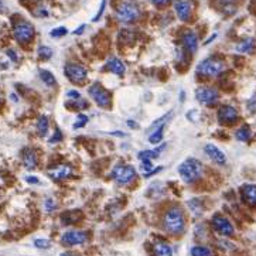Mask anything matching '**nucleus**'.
<instances>
[{
    "label": "nucleus",
    "instance_id": "1",
    "mask_svg": "<svg viewBox=\"0 0 256 256\" xmlns=\"http://www.w3.org/2000/svg\"><path fill=\"white\" fill-rule=\"evenodd\" d=\"M163 227L171 235H180L183 234L185 228V220H184L183 211L178 207H173L167 211L163 218Z\"/></svg>",
    "mask_w": 256,
    "mask_h": 256
},
{
    "label": "nucleus",
    "instance_id": "2",
    "mask_svg": "<svg viewBox=\"0 0 256 256\" xmlns=\"http://www.w3.org/2000/svg\"><path fill=\"white\" fill-rule=\"evenodd\" d=\"M204 173V166L197 159H187L178 166V174L185 183L197 181Z\"/></svg>",
    "mask_w": 256,
    "mask_h": 256
},
{
    "label": "nucleus",
    "instance_id": "3",
    "mask_svg": "<svg viewBox=\"0 0 256 256\" xmlns=\"http://www.w3.org/2000/svg\"><path fill=\"white\" fill-rule=\"evenodd\" d=\"M140 16V10L133 1H122L116 9V17L122 23H132Z\"/></svg>",
    "mask_w": 256,
    "mask_h": 256
},
{
    "label": "nucleus",
    "instance_id": "4",
    "mask_svg": "<svg viewBox=\"0 0 256 256\" xmlns=\"http://www.w3.org/2000/svg\"><path fill=\"white\" fill-rule=\"evenodd\" d=\"M225 70V64L221 60L215 58H207L197 65V74L204 77H217Z\"/></svg>",
    "mask_w": 256,
    "mask_h": 256
},
{
    "label": "nucleus",
    "instance_id": "5",
    "mask_svg": "<svg viewBox=\"0 0 256 256\" xmlns=\"http://www.w3.org/2000/svg\"><path fill=\"white\" fill-rule=\"evenodd\" d=\"M136 175V170L132 167V166H126V165H119L116 166L113 170H112V177L113 180L116 181L118 184H129Z\"/></svg>",
    "mask_w": 256,
    "mask_h": 256
},
{
    "label": "nucleus",
    "instance_id": "6",
    "mask_svg": "<svg viewBox=\"0 0 256 256\" xmlns=\"http://www.w3.org/2000/svg\"><path fill=\"white\" fill-rule=\"evenodd\" d=\"M13 34L20 44H26L34 37V27L28 21H18L13 28Z\"/></svg>",
    "mask_w": 256,
    "mask_h": 256
},
{
    "label": "nucleus",
    "instance_id": "7",
    "mask_svg": "<svg viewBox=\"0 0 256 256\" xmlns=\"http://www.w3.org/2000/svg\"><path fill=\"white\" fill-rule=\"evenodd\" d=\"M89 95L92 96V99L95 101V103L101 108H108L110 105V93L102 85L99 84H93L89 86Z\"/></svg>",
    "mask_w": 256,
    "mask_h": 256
},
{
    "label": "nucleus",
    "instance_id": "8",
    "mask_svg": "<svg viewBox=\"0 0 256 256\" xmlns=\"http://www.w3.org/2000/svg\"><path fill=\"white\" fill-rule=\"evenodd\" d=\"M195 98H197V101L202 103V105H214V103H217L218 99H220V93L217 89H214V88H210V86H201V88H198L197 91H195Z\"/></svg>",
    "mask_w": 256,
    "mask_h": 256
},
{
    "label": "nucleus",
    "instance_id": "9",
    "mask_svg": "<svg viewBox=\"0 0 256 256\" xmlns=\"http://www.w3.org/2000/svg\"><path fill=\"white\" fill-rule=\"evenodd\" d=\"M65 75L74 84H81L86 80L88 71L86 68L80 64H67L65 65Z\"/></svg>",
    "mask_w": 256,
    "mask_h": 256
},
{
    "label": "nucleus",
    "instance_id": "10",
    "mask_svg": "<svg viewBox=\"0 0 256 256\" xmlns=\"http://www.w3.org/2000/svg\"><path fill=\"white\" fill-rule=\"evenodd\" d=\"M88 241V234L84 231H67L61 237V242L65 247H77L83 245Z\"/></svg>",
    "mask_w": 256,
    "mask_h": 256
},
{
    "label": "nucleus",
    "instance_id": "11",
    "mask_svg": "<svg viewBox=\"0 0 256 256\" xmlns=\"http://www.w3.org/2000/svg\"><path fill=\"white\" fill-rule=\"evenodd\" d=\"M212 227H214V229L218 234L224 235V237L234 235V225L231 224V221L228 218H225L222 215H214V218H212Z\"/></svg>",
    "mask_w": 256,
    "mask_h": 256
},
{
    "label": "nucleus",
    "instance_id": "12",
    "mask_svg": "<svg viewBox=\"0 0 256 256\" xmlns=\"http://www.w3.org/2000/svg\"><path fill=\"white\" fill-rule=\"evenodd\" d=\"M174 9H175V13L180 20L183 21H187L190 16H191L192 11V1L191 0H177L174 3Z\"/></svg>",
    "mask_w": 256,
    "mask_h": 256
},
{
    "label": "nucleus",
    "instance_id": "13",
    "mask_svg": "<svg viewBox=\"0 0 256 256\" xmlns=\"http://www.w3.org/2000/svg\"><path fill=\"white\" fill-rule=\"evenodd\" d=\"M238 110L231 105H224L218 110V118L222 123H234L238 120Z\"/></svg>",
    "mask_w": 256,
    "mask_h": 256
},
{
    "label": "nucleus",
    "instance_id": "14",
    "mask_svg": "<svg viewBox=\"0 0 256 256\" xmlns=\"http://www.w3.org/2000/svg\"><path fill=\"white\" fill-rule=\"evenodd\" d=\"M241 195L249 207H256V184H245L241 187Z\"/></svg>",
    "mask_w": 256,
    "mask_h": 256
},
{
    "label": "nucleus",
    "instance_id": "15",
    "mask_svg": "<svg viewBox=\"0 0 256 256\" xmlns=\"http://www.w3.org/2000/svg\"><path fill=\"white\" fill-rule=\"evenodd\" d=\"M205 153H207V156L210 157L214 163H217V165L224 166L227 163V156L224 155L222 150H220L215 145H207V146H205Z\"/></svg>",
    "mask_w": 256,
    "mask_h": 256
},
{
    "label": "nucleus",
    "instance_id": "16",
    "mask_svg": "<svg viewBox=\"0 0 256 256\" xmlns=\"http://www.w3.org/2000/svg\"><path fill=\"white\" fill-rule=\"evenodd\" d=\"M183 44L188 53L194 54L197 51V48H198V37L194 31L188 30L183 34Z\"/></svg>",
    "mask_w": 256,
    "mask_h": 256
},
{
    "label": "nucleus",
    "instance_id": "17",
    "mask_svg": "<svg viewBox=\"0 0 256 256\" xmlns=\"http://www.w3.org/2000/svg\"><path fill=\"white\" fill-rule=\"evenodd\" d=\"M73 173V169L70 167V166L67 165H63V166H58V167H55L54 170H50V173L48 175L55 180V181H60V180H64L67 177H70Z\"/></svg>",
    "mask_w": 256,
    "mask_h": 256
},
{
    "label": "nucleus",
    "instance_id": "18",
    "mask_svg": "<svg viewBox=\"0 0 256 256\" xmlns=\"http://www.w3.org/2000/svg\"><path fill=\"white\" fill-rule=\"evenodd\" d=\"M105 68H106L108 71H110V73L116 74V75H123L125 71H126V65L123 64L119 58H116V57H112V58H109V60L106 61Z\"/></svg>",
    "mask_w": 256,
    "mask_h": 256
},
{
    "label": "nucleus",
    "instance_id": "19",
    "mask_svg": "<svg viewBox=\"0 0 256 256\" xmlns=\"http://www.w3.org/2000/svg\"><path fill=\"white\" fill-rule=\"evenodd\" d=\"M163 149H166V145L163 143L160 147H157V149H152V150H143V152H140L139 153V160L142 162V163H145V162H152L153 159H157L160 153L163 152Z\"/></svg>",
    "mask_w": 256,
    "mask_h": 256
},
{
    "label": "nucleus",
    "instance_id": "20",
    "mask_svg": "<svg viewBox=\"0 0 256 256\" xmlns=\"http://www.w3.org/2000/svg\"><path fill=\"white\" fill-rule=\"evenodd\" d=\"M21 160H23V165L27 170H33L37 167V156L36 153L31 150V149H26L21 155Z\"/></svg>",
    "mask_w": 256,
    "mask_h": 256
},
{
    "label": "nucleus",
    "instance_id": "21",
    "mask_svg": "<svg viewBox=\"0 0 256 256\" xmlns=\"http://www.w3.org/2000/svg\"><path fill=\"white\" fill-rule=\"evenodd\" d=\"M153 252L155 256H173V249L166 242H156Z\"/></svg>",
    "mask_w": 256,
    "mask_h": 256
},
{
    "label": "nucleus",
    "instance_id": "22",
    "mask_svg": "<svg viewBox=\"0 0 256 256\" xmlns=\"http://www.w3.org/2000/svg\"><path fill=\"white\" fill-rule=\"evenodd\" d=\"M255 48V40L254 38H245L244 41H241L239 44H237V51L238 53H251Z\"/></svg>",
    "mask_w": 256,
    "mask_h": 256
},
{
    "label": "nucleus",
    "instance_id": "23",
    "mask_svg": "<svg viewBox=\"0 0 256 256\" xmlns=\"http://www.w3.org/2000/svg\"><path fill=\"white\" fill-rule=\"evenodd\" d=\"M163 133H165V126H159V128L153 129V132L150 133L149 142L152 145H157L163 140Z\"/></svg>",
    "mask_w": 256,
    "mask_h": 256
},
{
    "label": "nucleus",
    "instance_id": "24",
    "mask_svg": "<svg viewBox=\"0 0 256 256\" xmlns=\"http://www.w3.org/2000/svg\"><path fill=\"white\" fill-rule=\"evenodd\" d=\"M37 132L40 136H46L48 132V118L47 116H40L37 120Z\"/></svg>",
    "mask_w": 256,
    "mask_h": 256
},
{
    "label": "nucleus",
    "instance_id": "25",
    "mask_svg": "<svg viewBox=\"0 0 256 256\" xmlns=\"http://www.w3.org/2000/svg\"><path fill=\"white\" fill-rule=\"evenodd\" d=\"M40 78H41V81L48 85V86H54L55 85V77L53 74L50 73L48 70H40Z\"/></svg>",
    "mask_w": 256,
    "mask_h": 256
},
{
    "label": "nucleus",
    "instance_id": "26",
    "mask_svg": "<svg viewBox=\"0 0 256 256\" xmlns=\"http://www.w3.org/2000/svg\"><path fill=\"white\" fill-rule=\"evenodd\" d=\"M251 128L249 126H242V128H239L238 130H237V133H235V136H237V139L238 140H241V142H247V140H249L251 139Z\"/></svg>",
    "mask_w": 256,
    "mask_h": 256
},
{
    "label": "nucleus",
    "instance_id": "27",
    "mask_svg": "<svg viewBox=\"0 0 256 256\" xmlns=\"http://www.w3.org/2000/svg\"><path fill=\"white\" fill-rule=\"evenodd\" d=\"M191 256H212V251L210 248L197 245L191 249Z\"/></svg>",
    "mask_w": 256,
    "mask_h": 256
},
{
    "label": "nucleus",
    "instance_id": "28",
    "mask_svg": "<svg viewBox=\"0 0 256 256\" xmlns=\"http://www.w3.org/2000/svg\"><path fill=\"white\" fill-rule=\"evenodd\" d=\"M218 3H220V6L224 9L225 13H234L235 11V0H218Z\"/></svg>",
    "mask_w": 256,
    "mask_h": 256
},
{
    "label": "nucleus",
    "instance_id": "29",
    "mask_svg": "<svg viewBox=\"0 0 256 256\" xmlns=\"http://www.w3.org/2000/svg\"><path fill=\"white\" fill-rule=\"evenodd\" d=\"M38 57H40L41 60H50V58L53 57V50H51L50 47L41 46L38 48Z\"/></svg>",
    "mask_w": 256,
    "mask_h": 256
},
{
    "label": "nucleus",
    "instance_id": "30",
    "mask_svg": "<svg viewBox=\"0 0 256 256\" xmlns=\"http://www.w3.org/2000/svg\"><path fill=\"white\" fill-rule=\"evenodd\" d=\"M86 123H88V116H86V115H84V113H80V115L77 116V122L74 123V129L84 128Z\"/></svg>",
    "mask_w": 256,
    "mask_h": 256
},
{
    "label": "nucleus",
    "instance_id": "31",
    "mask_svg": "<svg viewBox=\"0 0 256 256\" xmlns=\"http://www.w3.org/2000/svg\"><path fill=\"white\" fill-rule=\"evenodd\" d=\"M34 247L38 248V249H48V248L51 247V242L44 238L34 239Z\"/></svg>",
    "mask_w": 256,
    "mask_h": 256
},
{
    "label": "nucleus",
    "instance_id": "32",
    "mask_svg": "<svg viewBox=\"0 0 256 256\" xmlns=\"http://www.w3.org/2000/svg\"><path fill=\"white\" fill-rule=\"evenodd\" d=\"M67 96L70 99H74V101H80L81 99V93L78 91H75V89H70V91L67 92Z\"/></svg>",
    "mask_w": 256,
    "mask_h": 256
},
{
    "label": "nucleus",
    "instance_id": "33",
    "mask_svg": "<svg viewBox=\"0 0 256 256\" xmlns=\"http://www.w3.org/2000/svg\"><path fill=\"white\" fill-rule=\"evenodd\" d=\"M67 34V28L65 27H58V28H54L53 31H51V36L53 37H63Z\"/></svg>",
    "mask_w": 256,
    "mask_h": 256
},
{
    "label": "nucleus",
    "instance_id": "34",
    "mask_svg": "<svg viewBox=\"0 0 256 256\" xmlns=\"http://www.w3.org/2000/svg\"><path fill=\"white\" fill-rule=\"evenodd\" d=\"M44 207H46V211H48V212H51V211H53L55 208L54 200H51V198H47L46 202H44Z\"/></svg>",
    "mask_w": 256,
    "mask_h": 256
},
{
    "label": "nucleus",
    "instance_id": "35",
    "mask_svg": "<svg viewBox=\"0 0 256 256\" xmlns=\"http://www.w3.org/2000/svg\"><path fill=\"white\" fill-rule=\"evenodd\" d=\"M105 4H106V0H102L101 7H99V10H98V13H96V16L93 17V21H98V20L101 18L102 13H103V10H105Z\"/></svg>",
    "mask_w": 256,
    "mask_h": 256
},
{
    "label": "nucleus",
    "instance_id": "36",
    "mask_svg": "<svg viewBox=\"0 0 256 256\" xmlns=\"http://www.w3.org/2000/svg\"><path fill=\"white\" fill-rule=\"evenodd\" d=\"M248 109L251 110V112H255L256 110V95H254V98L248 102Z\"/></svg>",
    "mask_w": 256,
    "mask_h": 256
},
{
    "label": "nucleus",
    "instance_id": "37",
    "mask_svg": "<svg viewBox=\"0 0 256 256\" xmlns=\"http://www.w3.org/2000/svg\"><path fill=\"white\" fill-rule=\"evenodd\" d=\"M61 137H63V135H61V130H58V129H57V130H55L54 136L51 137V140H50V142H51V143L60 142V140H61Z\"/></svg>",
    "mask_w": 256,
    "mask_h": 256
},
{
    "label": "nucleus",
    "instance_id": "38",
    "mask_svg": "<svg viewBox=\"0 0 256 256\" xmlns=\"http://www.w3.org/2000/svg\"><path fill=\"white\" fill-rule=\"evenodd\" d=\"M26 181H27V183H31V184H40V180H38L37 177H33V175H28V177H26Z\"/></svg>",
    "mask_w": 256,
    "mask_h": 256
},
{
    "label": "nucleus",
    "instance_id": "39",
    "mask_svg": "<svg viewBox=\"0 0 256 256\" xmlns=\"http://www.w3.org/2000/svg\"><path fill=\"white\" fill-rule=\"evenodd\" d=\"M6 53H7V55H9L10 58H11V60H13L14 63H16V61H17V60H18V58H17V54H16V53H14L13 50H7Z\"/></svg>",
    "mask_w": 256,
    "mask_h": 256
},
{
    "label": "nucleus",
    "instance_id": "40",
    "mask_svg": "<svg viewBox=\"0 0 256 256\" xmlns=\"http://www.w3.org/2000/svg\"><path fill=\"white\" fill-rule=\"evenodd\" d=\"M153 3H155L156 6H165V4H167L170 0H152Z\"/></svg>",
    "mask_w": 256,
    "mask_h": 256
},
{
    "label": "nucleus",
    "instance_id": "41",
    "mask_svg": "<svg viewBox=\"0 0 256 256\" xmlns=\"http://www.w3.org/2000/svg\"><path fill=\"white\" fill-rule=\"evenodd\" d=\"M84 28H85V26H81V27L80 28H77V30H75V31H74V34H81V33H83L84 31Z\"/></svg>",
    "mask_w": 256,
    "mask_h": 256
},
{
    "label": "nucleus",
    "instance_id": "42",
    "mask_svg": "<svg viewBox=\"0 0 256 256\" xmlns=\"http://www.w3.org/2000/svg\"><path fill=\"white\" fill-rule=\"evenodd\" d=\"M60 256H78L77 254H73V252H64V254H61Z\"/></svg>",
    "mask_w": 256,
    "mask_h": 256
},
{
    "label": "nucleus",
    "instance_id": "43",
    "mask_svg": "<svg viewBox=\"0 0 256 256\" xmlns=\"http://www.w3.org/2000/svg\"><path fill=\"white\" fill-rule=\"evenodd\" d=\"M3 102V95H1V92H0V103Z\"/></svg>",
    "mask_w": 256,
    "mask_h": 256
},
{
    "label": "nucleus",
    "instance_id": "44",
    "mask_svg": "<svg viewBox=\"0 0 256 256\" xmlns=\"http://www.w3.org/2000/svg\"><path fill=\"white\" fill-rule=\"evenodd\" d=\"M1 7H3V1L0 0V10H1Z\"/></svg>",
    "mask_w": 256,
    "mask_h": 256
}]
</instances>
